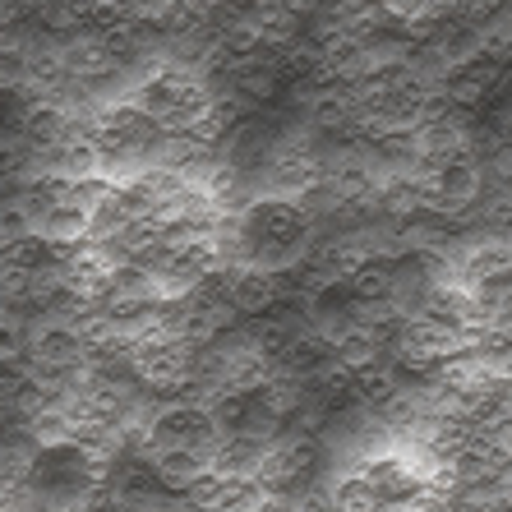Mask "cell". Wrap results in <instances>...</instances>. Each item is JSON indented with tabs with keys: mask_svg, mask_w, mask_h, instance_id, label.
I'll return each instance as SVG.
<instances>
[{
	"mask_svg": "<svg viewBox=\"0 0 512 512\" xmlns=\"http://www.w3.org/2000/svg\"><path fill=\"white\" fill-rule=\"evenodd\" d=\"M217 250L227 268H263L291 273L314 254V217L286 194H259L217 231Z\"/></svg>",
	"mask_w": 512,
	"mask_h": 512,
	"instance_id": "6da1fadb",
	"label": "cell"
},
{
	"mask_svg": "<svg viewBox=\"0 0 512 512\" xmlns=\"http://www.w3.org/2000/svg\"><path fill=\"white\" fill-rule=\"evenodd\" d=\"M471 356L494 383H512V254H485L466 277Z\"/></svg>",
	"mask_w": 512,
	"mask_h": 512,
	"instance_id": "7a4b0ae2",
	"label": "cell"
},
{
	"mask_svg": "<svg viewBox=\"0 0 512 512\" xmlns=\"http://www.w3.org/2000/svg\"><path fill=\"white\" fill-rule=\"evenodd\" d=\"M139 439V448H199V453L213 457L217 443H222V425H217L208 402H171L153 406Z\"/></svg>",
	"mask_w": 512,
	"mask_h": 512,
	"instance_id": "3957f363",
	"label": "cell"
},
{
	"mask_svg": "<svg viewBox=\"0 0 512 512\" xmlns=\"http://www.w3.org/2000/svg\"><path fill=\"white\" fill-rule=\"evenodd\" d=\"M93 346H88V328L70 319H56V314H42V319L28 323V360L37 365H65V370H84Z\"/></svg>",
	"mask_w": 512,
	"mask_h": 512,
	"instance_id": "277c9868",
	"label": "cell"
},
{
	"mask_svg": "<svg viewBox=\"0 0 512 512\" xmlns=\"http://www.w3.org/2000/svg\"><path fill=\"white\" fill-rule=\"evenodd\" d=\"M153 462L157 480L167 485V494H194L203 480L213 476V457L199 448H143Z\"/></svg>",
	"mask_w": 512,
	"mask_h": 512,
	"instance_id": "5b68a950",
	"label": "cell"
},
{
	"mask_svg": "<svg viewBox=\"0 0 512 512\" xmlns=\"http://www.w3.org/2000/svg\"><path fill=\"white\" fill-rule=\"evenodd\" d=\"M88 227H93V208H88L79 194L70 190V199L65 203H56L47 217H37V236L42 240H51V245H79V240H88Z\"/></svg>",
	"mask_w": 512,
	"mask_h": 512,
	"instance_id": "8992f818",
	"label": "cell"
},
{
	"mask_svg": "<svg viewBox=\"0 0 512 512\" xmlns=\"http://www.w3.org/2000/svg\"><path fill=\"white\" fill-rule=\"evenodd\" d=\"M28 236H33V213L24 208L19 194H5V199H0V254L14 250V245Z\"/></svg>",
	"mask_w": 512,
	"mask_h": 512,
	"instance_id": "52a82bcc",
	"label": "cell"
},
{
	"mask_svg": "<svg viewBox=\"0 0 512 512\" xmlns=\"http://www.w3.org/2000/svg\"><path fill=\"white\" fill-rule=\"evenodd\" d=\"M33 56L14 42H0V93H24V84H33Z\"/></svg>",
	"mask_w": 512,
	"mask_h": 512,
	"instance_id": "ba28073f",
	"label": "cell"
},
{
	"mask_svg": "<svg viewBox=\"0 0 512 512\" xmlns=\"http://www.w3.org/2000/svg\"><path fill=\"white\" fill-rule=\"evenodd\" d=\"M28 356V328L24 319H14L0 328V365H19Z\"/></svg>",
	"mask_w": 512,
	"mask_h": 512,
	"instance_id": "9c48e42d",
	"label": "cell"
}]
</instances>
